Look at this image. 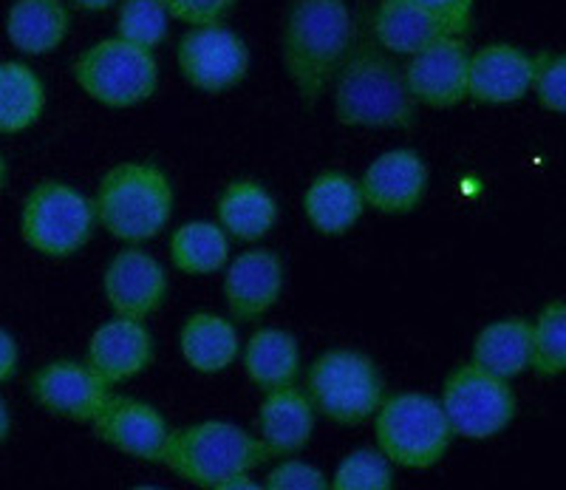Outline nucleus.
Listing matches in <instances>:
<instances>
[{
	"label": "nucleus",
	"mask_w": 566,
	"mask_h": 490,
	"mask_svg": "<svg viewBox=\"0 0 566 490\" xmlns=\"http://www.w3.org/2000/svg\"><path fill=\"white\" fill-rule=\"evenodd\" d=\"M354 27L346 0H292L281 32L283 69L312 111L352 49Z\"/></svg>",
	"instance_id": "f257e3e1"
},
{
	"label": "nucleus",
	"mask_w": 566,
	"mask_h": 490,
	"mask_svg": "<svg viewBox=\"0 0 566 490\" xmlns=\"http://www.w3.org/2000/svg\"><path fill=\"white\" fill-rule=\"evenodd\" d=\"M335 114L348 128H411L417 100L386 49L352 43L335 74Z\"/></svg>",
	"instance_id": "f03ea898"
},
{
	"label": "nucleus",
	"mask_w": 566,
	"mask_h": 490,
	"mask_svg": "<svg viewBox=\"0 0 566 490\" xmlns=\"http://www.w3.org/2000/svg\"><path fill=\"white\" fill-rule=\"evenodd\" d=\"M94 210L114 239L142 244L168 227L174 216V185L154 161H119L99 179Z\"/></svg>",
	"instance_id": "7ed1b4c3"
},
{
	"label": "nucleus",
	"mask_w": 566,
	"mask_h": 490,
	"mask_svg": "<svg viewBox=\"0 0 566 490\" xmlns=\"http://www.w3.org/2000/svg\"><path fill=\"white\" fill-rule=\"evenodd\" d=\"M270 459L272 453L261 442V437L232 423L207 419V423L170 431L161 465H168L185 482L221 490L232 477L255 471Z\"/></svg>",
	"instance_id": "20e7f679"
},
{
	"label": "nucleus",
	"mask_w": 566,
	"mask_h": 490,
	"mask_svg": "<svg viewBox=\"0 0 566 490\" xmlns=\"http://www.w3.org/2000/svg\"><path fill=\"white\" fill-rule=\"evenodd\" d=\"M377 448L399 468H433L451 448V423L442 403L419 392L394 394L377 408Z\"/></svg>",
	"instance_id": "39448f33"
},
{
	"label": "nucleus",
	"mask_w": 566,
	"mask_h": 490,
	"mask_svg": "<svg viewBox=\"0 0 566 490\" xmlns=\"http://www.w3.org/2000/svg\"><path fill=\"white\" fill-rule=\"evenodd\" d=\"M306 397L337 426H360L386 400L374 361L354 348H328L306 372Z\"/></svg>",
	"instance_id": "423d86ee"
},
{
	"label": "nucleus",
	"mask_w": 566,
	"mask_h": 490,
	"mask_svg": "<svg viewBox=\"0 0 566 490\" xmlns=\"http://www.w3.org/2000/svg\"><path fill=\"white\" fill-rule=\"evenodd\" d=\"M97 227L88 196L65 181L45 179L29 190L20 210V236L45 259H69L83 250Z\"/></svg>",
	"instance_id": "0eeeda50"
},
{
	"label": "nucleus",
	"mask_w": 566,
	"mask_h": 490,
	"mask_svg": "<svg viewBox=\"0 0 566 490\" xmlns=\"http://www.w3.org/2000/svg\"><path fill=\"white\" fill-rule=\"evenodd\" d=\"M71 74L83 94L108 108H134L159 88V65L154 54L123 38L88 45L74 60Z\"/></svg>",
	"instance_id": "6e6552de"
},
{
	"label": "nucleus",
	"mask_w": 566,
	"mask_h": 490,
	"mask_svg": "<svg viewBox=\"0 0 566 490\" xmlns=\"http://www.w3.org/2000/svg\"><path fill=\"white\" fill-rule=\"evenodd\" d=\"M442 408L453 437L490 439L502 434L515 417V394L510 380L490 375L476 363H462L444 377Z\"/></svg>",
	"instance_id": "1a4fd4ad"
},
{
	"label": "nucleus",
	"mask_w": 566,
	"mask_h": 490,
	"mask_svg": "<svg viewBox=\"0 0 566 490\" xmlns=\"http://www.w3.org/2000/svg\"><path fill=\"white\" fill-rule=\"evenodd\" d=\"M179 72L193 88L207 94L230 91L250 72V49L224 23H201L179 40Z\"/></svg>",
	"instance_id": "9d476101"
},
{
	"label": "nucleus",
	"mask_w": 566,
	"mask_h": 490,
	"mask_svg": "<svg viewBox=\"0 0 566 490\" xmlns=\"http://www.w3.org/2000/svg\"><path fill=\"white\" fill-rule=\"evenodd\" d=\"M29 394L43 411L71 423H91L111 400V383L77 361H52L29 380Z\"/></svg>",
	"instance_id": "9b49d317"
},
{
	"label": "nucleus",
	"mask_w": 566,
	"mask_h": 490,
	"mask_svg": "<svg viewBox=\"0 0 566 490\" xmlns=\"http://www.w3.org/2000/svg\"><path fill=\"white\" fill-rule=\"evenodd\" d=\"M468 65L470 52L464 40L459 34H444L424 45L422 52L411 54L402 74L417 105L453 108L468 100Z\"/></svg>",
	"instance_id": "f8f14e48"
},
{
	"label": "nucleus",
	"mask_w": 566,
	"mask_h": 490,
	"mask_svg": "<svg viewBox=\"0 0 566 490\" xmlns=\"http://www.w3.org/2000/svg\"><path fill=\"white\" fill-rule=\"evenodd\" d=\"M91 426H94V437L103 439L105 446L116 448L125 457L156 465H161L165 459V448L170 439L168 419L161 417L159 408H154L150 403L111 394V400L105 403L97 417L91 419Z\"/></svg>",
	"instance_id": "ddd939ff"
},
{
	"label": "nucleus",
	"mask_w": 566,
	"mask_h": 490,
	"mask_svg": "<svg viewBox=\"0 0 566 490\" xmlns=\"http://www.w3.org/2000/svg\"><path fill=\"white\" fill-rule=\"evenodd\" d=\"M103 292L114 315L145 321L168 298V272L150 252L125 247L105 267Z\"/></svg>",
	"instance_id": "4468645a"
},
{
	"label": "nucleus",
	"mask_w": 566,
	"mask_h": 490,
	"mask_svg": "<svg viewBox=\"0 0 566 490\" xmlns=\"http://www.w3.org/2000/svg\"><path fill=\"white\" fill-rule=\"evenodd\" d=\"M535 58L513 43H490L470 54L468 100L482 105L518 103L533 91Z\"/></svg>",
	"instance_id": "2eb2a0df"
},
{
	"label": "nucleus",
	"mask_w": 566,
	"mask_h": 490,
	"mask_svg": "<svg viewBox=\"0 0 566 490\" xmlns=\"http://www.w3.org/2000/svg\"><path fill=\"white\" fill-rule=\"evenodd\" d=\"M156 346L154 335L145 321L136 317H119L103 323L88 341L85 363H88L105 383H128L154 363Z\"/></svg>",
	"instance_id": "dca6fc26"
},
{
	"label": "nucleus",
	"mask_w": 566,
	"mask_h": 490,
	"mask_svg": "<svg viewBox=\"0 0 566 490\" xmlns=\"http://www.w3.org/2000/svg\"><path fill=\"white\" fill-rule=\"evenodd\" d=\"M424 190H428V168L422 156L411 148L377 156L360 179L366 207L391 216L417 210L424 199Z\"/></svg>",
	"instance_id": "f3484780"
},
{
	"label": "nucleus",
	"mask_w": 566,
	"mask_h": 490,
	"mask_svg": "<svg viewBox=\"0 0 566 490\" xmlns=\"http://www.w3.org/2000/svg\"><path fill=\"white\" fill-rule=\"evenodd\" d=\"M283 261L272 250H247L227 267L224 298L232 321L252 323L264 317L283 292Z\"/></svg>",
	"instance_id": "a211bd4d"
},
{
	"label": "nucleus",
	"mask_w": 566,
	"mask_h": 490,
	"mask_svg": "<svg viewBox=\"0 0 566 490\" xmlns=\"http://www.w3.org/2000/svg\"><path fill=\"white\" fill-rule=\"evenodd\" d=\"M315 431V406L306 392L295 386H281L264 392L258 408V437L275 457H295L306 448Z\"/></svg>",
	"instance_id": "6ab92c4d"
},
{
	"label": "nucleus",
	"mask_w": 566,
	"mask_h": 490,
	"mask_svg": "<svg viewBox=\"0 0 566 490\" xmlns=\"http://www.w3.org/2000/svg\"><path fill=\"white\" fill-rule=\"evenodd\" d=\"M371 32L380 49L399 58H411L433 40L451 34L442 20L433 18L413 0H380L371 20Z\"/></svg>",
	"instance_id": "aec40b11"
},
{
	"label": "nucleus",
	"mask_w": 566,
	"mask_h": 490,
	"mask_svg": "<svg viewBox=\"0 0 566 490\" xmlns=\"http://www.w3.org/2000/svg\"><path fill=\"white\" fill-rule=\"evenodd\" d=\"M71 12L63 0H14L7 12V38L20 54L43 58L63 45Z\"/></svg>",
	"instance_id": "412c9836"
},
{
	"label": "nucleus",
	"mask_w": 566,
	"mask_h": 490,
	"mask_svg": "<svg viewBox=\"0 0 566 490\" xmlns=\"http://www.w3.org/2000/svg\"><path fill=\"white\" fill-rule=\"evenodd\" d=\"M179 348L185 363L199 375H219L241 352L235 323L216 312H193L181 323Z\"/></svg>",
	"instance_id": "4be33fe9"
},
{
	"label": "nucleus",
	"mask_w": 566,
	"mask_h": 490,
	"mask_svg": "<svg viewBox=\"0 0 566 490\" xmlns=\"http://www.w3.org/2000/svg\"><path fill=\"white\" fill-rule=\"evenodd\" d=\"M366 201L360 194V181L348 174L328 170L310 185L303 196V213L323 236H343L360 221Z\"/></svg>",
	"instance_id": "5701e85b"
},
{
	"label": "nucleus",
	"mask_w": 566,
	"mask_h": 490,
	"mask_svg": "<svg viewBox=\"0 0 566 490\" xmlns=\"http://www.w3.org/2000/svg\"><path fill=\"white\" fill-rule=\"evenodd\" d=\"M530 357H533V323L524 317L490 323L473 341V363L502 380L524 375L530 368Z\"/></svg>",
	"instance_id": "b1692460"
},
{
	"label": "nucleus",
	"mask_w": 566,
	"mask_h": 490,
	"mask_svg": "<svg viewBox=\"0 0 566 490\" xmlns=\"http://www.w3.org/2000/svg\"><path fill=\"white\" fill-rule=\"evenodd\" d=\"M216 213L227 236L252 244L272 232L277 221V205L264 185L252 179H235L219 196Z\"/></svg>",
	"instance_id": "393cba45"
},
{
	"label": "nucleus",
	"mask_w": 566,
	"mask_h": 490,
	"mask_svg": "<svg viewBox=\"0 0 566 490\" xmlns=\"http://www.w3.org/2000/svg\"><path fill=\"white\" fill-rule=\"evenodd\" d=\"M247 377L261 392L292 386L301 372V346L286 330H261L244 346Z\"/></svg>",
	"instance_id": "a878e982"
},
{
	"label": "nucleus",
	"mask_w": 566,
	"mask_h": 490,
	"mask_svg": "<svg viewBox=\"0 0 566 490\" xmlns=\"http://www.w3.org/2000/svg\"><path fill=\"white\" fill-rule=\"evenodd\" d=\"M45 111V85L32 65L0 60V134H23Z\"/></svg>",
	"instance_id": "bb28decb"
},
{
	"label": "nucleus",
	"mask_w": 566,
	"mask_h": 490,
	"mask_svg": "<svg viewBox=\"0 0 566 490\" xmlns=\"http://www.w3.org/2000/svg\"><path fill=\"white\" fill-rule=\"evenodd\" d=\"M170 261L185 275H212L230 261V236L212 221H187L170 236Z\"/></svg>",
	"instance_id": "cd10ccee"
},
{
	"label": "nucleus",
	"mask_w": 566,
	"mask_h": 490,
	"mask_svg": "<svg viewBox=\"0 0 566 490\" xmlns=\"http://www.w3.org/2000/svg\"><path fill=\"white\" fill-rule=\"evenodd\" d=\"M530 368L541 377L566 375V301H549L535 317Z\"/></svg>",
	"instance_id": "c85d7f7f"
},
{
	"label": "nucleus",
	"mask_w": 566,
	"mask_h": 490,
	"mask_svg": "<svg viewBox=\"0 0 566 490\" xmlns=\"http://www.w3.org/2000/svg\"><path fill=\"white\" fill-rule=\"evenodd\" d=\"M394 484V462L380 448H357L337 465L328 488L335 490H388Z\"/></svg>",
	"instance_id": "c756f323"
},
{
	"label": "nucleus",
	"mask_w": 566,
	"mask_h": 490,
	"mask_svg": "<svg viewBox=\"0 0 566 490\" xmlns=\"http://www.w3.org/2000/svg\"><path fill=\"white\" fill-rule=\"evenodd\" d=\"M168 20L170 14L161 0H123L116 18V38L150 52L168 38Z\"/></svg>",
	"instance_id": "7c9ffc66"
},
{
	"label": "nucleus",
	"mask_w": 566,
	"mask_h": 490,
	"mask_svg": "<svg viewBox=\"0 0 566 490\" xmlns=\"http://www.w3.org/2000/svg\"><path fill=\"white\" fill-rule=\"evenodd\" d=\"M533 91L544 108L553 111V114L566 116V54H535Z\"/></svg>",
	"instance_id": "2f4dec72"
},
{
	"label": "nucleus",
	"mask_w": 566,
	"mask_h": 490,
	"mask_svg": "<svg viewBox=\"0 0 566 490\" xmlns=\"http://www.w3.org/2000/svg\"><path fill=\"white\" fill-rule=\"evenodd\" d=\"M264 488L270 490H326L328 479L321 468L303 462V459H286L270 471L264 479Z\"/></svg>",
	"instance_id": "473e14b6"
},
{
	"label": "nucleus",
	"mask_w": 566,
	"mask_h": 490,
	"mask_svg": "<svg viewBox=\"0 0 566 490\" xmlns=\"http://www.w3.org/2000/svg\"><path fill=\"white\" fill-rule=\"evenodd\" d=\"M161 3L170 18L181 20L187 27H201V23H221L239 0H161Z\"/></svg>",
	"instance_id": "72a5a7b5"
},
{
	"label": "nucleus",
	"mask_w": 566,
	"mask_h": 490,
	"mask_svg": "<svg viewBox=\"0 0 566 490\" xmlns=\"http://www.w3.org/2000/svg\"><path fill=\"white\" fill-rule=\"evenodd\" d=\"M422 9L433 14L437 20H442L451 34H468L470 23H473V3L476 0H413Z\"/></svg>",
	"instance_id": "f704fd0d"
},
{
	"label": "nucleus",
	"mask_w": 566,
	"mask_h": 490,
	"mask_svg": "<svg viewBox=\"0 0 566 490\" xmlns=\"http://www.w3.org/2000/svg\"><path fill=\"white\" fill-rule=\"evenodd\" d=\"M18 366H20L18 341H14V335H9L7 330H0V386L18 375Z\"/></svg>",
	"instance_id": "c9c22d12"
},
{
	"label": "nucleus",
	"mask_w": 566,
	"mask_h": 490,
	"mask_svg": "<svg viewBox=\"0 0 566 490\" xmlns=\"http://www.w3.org/2000/svg\"><path fill=\"white\" fill-rule=\"evenodd\" d=\"M74 7L83 9V12H105L116 3V0H71Z\"/></svg>",
	"instance_id": "e433bc0d"
},
{
	"label": "nucleus",
	"mask_w": 566,
	"mask_h": 490,
	"mask_svg": "<svg viewBox=\"0 0 566 490\" xmlns=\"http://www.w3.org/2000/svg\"><path fill=\"white\" fill-rule=\"evenodd\" d=\"M9 431H12V417H9L7 403L0 400V446H3V442H7Z\"/></svg>",
	"instance_id": "4c0bfd02"
},
{
	"label": "nucleus",
	"mask_w": 566,
	"mask_h": 490,
	"mask_svg": "<svg viewBox=\"0 0 566 490\" xmlns=\"http://www.w3.org/2000/svg\"><path fill=\"white\" fill-rule=\"evenodd\" d=\"M7 179H9L7 159H3V154H0V190H3V185H7Z\"/></svg>",
	"instance_id": "58836bf2"
}]
</instances>
